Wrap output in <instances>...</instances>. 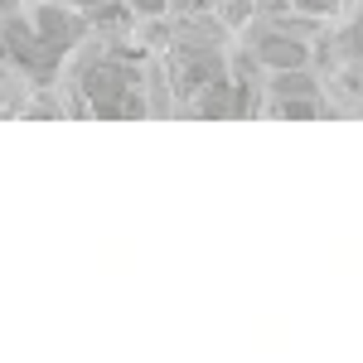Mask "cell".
Wrapping results in <instances>:
<instances>
[{
    "label": "cell",
    "instance_id": "6da1fadb",
    "mask_svg": "<svg viewBox=\"0 0 363 363\" xmlns=\"http://www.w3.org/2000/svg\"><path fill=\"white\" fill-rule=\"evenodd\" d=\"M296 15H277V20H252L247 34H242V49H247V63H257L262 73H281V68H306L315 63V49H310V34L291 25Z\"/></svg>",
    "mask_w": 363,
    "mask_h": 363
},
{
    "label": "cell",
    "instance_id": "7a4b0ae2",
    "mask_svg": "<svg viewBox=\"0 0 363 363\" xmlns=\"http://www.w3.org/2000/svg\"><path fill=\"white\" fill-rule=\"evenodd\" d=\"M25 15H29V25H34V34L44 39V49L58 54L63 63L73 58L78 39L87 34V15L73 10L68 0H25Z\"/></svg>",
    "mask_w": 363,
    "mask_h": 363
},
{
    "label": "cell",
    "instance_id": "3957f363",
    "mask_svg": "<svg viewBox=\"0 0 363 363\" xmlns=\"http://www.w3.org/2000/svg\"><path fill=\"white\" fill-rule=\"evenodd\" d=\"M344 5H349V0H291V15L315 25V20H335V15H344Z\"/></svg>",
    "mask_w": 363,
    "mask_h": 363
},
{
    "label": "cell",
    "instance_id": "277c9868",
    "mask_svg": "<svg viewBox=\"0 0 363 363\" xmlns=\"http://www.w3.org/2000/svg\"><path fill=\"white\" fill-rule=\"evenodd\" d=\"M131 10H136L140 20H160V15H169V0H126Z\"/></svg>",
    "mask_w": 363,
    "mask_h": 363
},
{
    "label": "cell",
    "instance_id": "5b68a950",
    "mask_svg": "<svg viewBox=\"0 0 363 363\" xmlns=\"http://www.w3.org/2000/svg\"><path fill=\"white\" fill-rule=\"evenodd\" d=\"M208 5L218 0H169V15H208Z\"/></svg>",
    "mask_w": 363,
    "mask_h": 363
},
{
    "label": "cell",
    "instance_id": "8992f818",
    "mask_svg": "<svg viewBox=\"0 0 363 363\" xmlns=\"http://www.w3.org/2000/svg\"><path fill=\"white\" fill-rule=\"evenodd\" d=\"M68 5H73V10H83V15H92V10H97V5H107V0H68Z\"/></svg>",
    "mask_w": 363,
    "mask_h": 363
}]
</instances>
